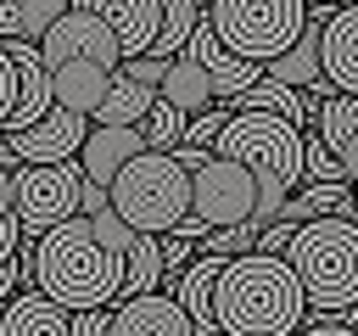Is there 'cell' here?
<instances>
[{"label":"cell","mask_w":358,"mask_h":336,"mask_svg":"<svg viewBox=\"0 0 358 336\" xmlns=\"http://www.w3.org/2000/svg\"><path fill=\"white\" fill-rule=\"evenodd\" d=\"M213 314H218L224 336H296L308 319V291L280 252L252 246L241 258H224Z\"/></svg>","instance_id":"cell-1"},{"label":"cell","mask_w":358,"mask_h":336,"mask_svg":"<svg viewBox=\"0 0 358 336\" xmlns=\"http://www.w3.org/2000/svg\"><path fill=\"white\" fill-rule=\"evenodd\" d=\"M34 280L62 302V308H112L123 297V252L106 246L90 218H62L34 241Z\"/></svg>","instance_id":"cell-2"},{"label":"cell","mask_w":358,"mask_h":336,"mask_svg":"<svg viewBox=\"0 0 358 336\" xmlns=\"http://www.w3.org/2000/svg\"><path fill=\"white\" fill-rule=\"evenodd\" d=\"M39 56H45V67H50L56 106H73V112H84V118L101 106L112 73L123 67V45H117V34H112L101 17L78 11V6H67V11L45 28Z\"/></svg>","instance_id":"cell-3"},{"label":"cell","mask_w":358,"mask_h":336,"mask_svg":"<svg viewBox=\"0 0 358 336\" xmlns=\"http://www.w3.org/2000/svg\"><path fill=\"white\" fill-rule=\"evenodd\" d=\"M218 157H235L246 162V174L257 179V207H252V224H274L291 185L302 179V129L291 118H274V112H229L218 140H213Z\"/></svg>","instance_id":"cell-4"},{"label":"cell","mask_w":358,"mask_h":336,"mask_svg":"<svg viewBox=\"0 0 358 336\" xmlns=\"http://www.w3.org/2000/svg\"><path fill=\"white\" fill-rule=\"evenodd\" d=\"M285 263L308 291V314L358 302V218H341V213L302 218L285 241Z\"/></svg>","instance_id":"cell-5"},{"label":"cell","mask_w":358,"mask_h":336,"mask_svg":"<svg viewBox=\"0 0 358 336\" xmlns=\"http://www.w3.org/2000/svg\"><path fill=\"white\" fill-rule=\"evenodd\" d=\"M112 190V207L134 224V230H151V235H168L185 213H190V168L173 157V151H140L117 168V179L106 185Z\"/></svg>","instance_id":"cell-6"},{"label":"cell","mask_w":358,"mask_h":336,"mask_svg":"<svg viewBox=\"0 0 358 336\" xmlns=\"http://www.w3.org/2000/svg\"><path fill=\"white\" fill-rule=\"evenodd\" d=\"M218 39L252 62H274L280 50L296 45L302 22H308V0H213Z\"/></svg>","instance_id":"cell-7"},{"label":"cell","mask_w":358,"mask_h":336,"mask_svg":"<svg viewBox=\"0 0 358 336\" xmlns=\"http://www.w3.org/2000/svg\"><path fill=\"white\" fill-rule=\"evenodd\" d=\"M78 185H84V162L62 157V162H22L11 174V213L22 224L28 241H39L45 230H56L62 218H78Z\"/></svg>","instance_id":"cell-8"},{"label":"cell","mask_w":358,"mask_h":336,"mask_svg":"<svg viewBox=\"0 0 358 336\" xmlns=\"http://www.w3.org/2000/svg\"><path fill=\"white\" fill-rule=\"evenodd\" d=\"M252 207H257V179L246 174V162L213 151L201 168H190V213H201L213 230L246 224Z\"/></svg>","instance_id":"cell-9"},{"label":"cell","mask_w":358,"mask_h":336,"mask_svg":"<svg viewBox=\"0 0 358 336\" xmlns=\"http://www.w3.org/2000/svg\"><path fill=\"white\" fill-rule=\"evenodd\" d=\"M84 134H90V118L73 112V106H50L45 118H34L28 129L6 134L17 162H62V157H78L84 151Z\"/></svg>","instance_id":"cell-10"},{"label":"cell","mask_w":358,"mask_h":336,"mask_svg":"<svg viewBox=\"0 0 358 336\" xmlns=\"http://www.w3.org/2000/svg\"><path fill=\"white\" fill-rule=\"evenodd\" d=\"M6 50H11V62H17V106L6 112V134H17V129H28L34 118H45L50 106H56V84H50V67H45V56H39V39H0Z\"/></svg>","instance_id":"cell-11"},{"label":"cell","mask_w":358,"mask_h":336,"mask_svg":"<svg viewBox=\"0 0 358 336\" xmlns=\"http://www.w3.org/2000/svg\"><path fill=\"white\" fill-rule=\"evenodd\" d=\"M112 336H196L190 314L168 291H140L112 308Z\"/></svg>","instance_id":"cell-12"},{"label":"cell","mask_w":358,"mask_h":336,"mask_svg":"<svg viewBox=\"0 0 358 336\" xmlns=\"http://www.w3.org/2000/svg\"><path fill=\"white\" fill-rule=\"evenodd\" d=\"M73 6L101 17L117 34L123 56H145L157 45V34H162V0H73Z\"/></svg>","instance_id":"cell-13"},{"label":"cell","mask_w":358,"mask_h":336,"mask_svg":"<svg viewBox=\"0 0 358 336\" xmlns=\"http://www.w3.org/2000/svg\"><path fill=\"white\" fill-rule=\"evenodd\" d=\"M185 50L207 67V78H213V95H218V101H229V95H241L252 78H263V62H252V56L229 50V45L218 39V28H213V22H196V34H190V45H185Z\"/></svg>","instance_id":"cell-14"},{"label":"cell","mask_w":358,"mask_h":336,"mask_svg":"<svg viewBox=\"0 0 358 336\" xmlns=\"http://www.w3.org/2000/svg\"><path fill=\"white\" fill-rule=\"evenodd\" d=\"M319 67L341 95H358V6H336L319 34Z\"/></svg>","instance_id":"cell-15"},{"label":"cell","mask_w":358,"mask_h":336,"mask_svg":"<svg viewBox=\"0 0 358 336\" xmlns=\"http://www.w3.org/2000/svg\"><path fill=\"white\" fill-rule=\"evenodd\" d=\"M145 151V134H140V123H95L90 134H84V151H78V162H84V179H95V185H112L117 179V168L129 162V157H140Z\"/></svg>","instance_id":"cell-16"},{"label":"cell","mask_w":358,"mask_h":336,"mask_svg":"<svg viewBox=\"0 0 358 336\" xmlns=\"http://www.w3.org/2000/svg\"><path fill=\"white\" fill-rule=\"evenodd\" d=\"M0 330L6 336H73V308H62L45 286L11 291V302L0 308Z\"/></svg>","instance_id":"cell-17"},{"label":"cell","mask_w":358,"mask_h":336,"mask_svg":"<svg viewBox=\"0 0 358 336\" xmlns=\"http://www.w3.org/2000/svg\"><path fill=\"white\" fill-rule=\"evenodd\" d=\"M218 274H224V252H207V258H190V269H185V274H179V286H173V297L185 302V314H190L196 336H224V325H218V314H213Z\"/></svg>","instance_id":"cell-18"},{"label":"cell","mask_w":358,"mask_h":336,"mask_svg":"<svg viewBox=\"0 0 358 336\" xmlns=\"http://www.w3.org/2000/svg\"><path fill=\"white\" fill-rule=\"evenodd\" d=\"M313 129L324 134V146L347 162V179L358 185V95L330 90V95L319 101V112H313Z\"/></svg>","instance_id":"cell-19"},{"label":"cell","mask_w":358,"mask_h":336,"mask_svg":"<svg viewBox=\"0 0 358 336\" xmlns=\"http://www.w3.org/2000/svg\"><path fill=\"white\" fill-rule=\"evenodd\" d=\"M235 112H274V118H291L296 129H313V106H308V90H291L280 78H252L241 95H229Z\"/></svg>","instance_id":"cell-20"},{"label":"cell","mask_w":358,"mask_h":336,"mask_svg":"<svg viewBox=\"0 0 358 336\" xmlns=\"http://www.w3.org/2000/svg\"><path fill=\"white\" fill-rule=\"evenodd\" d=\"M319 34H324V22H302V34H296V45L291 50H280L274 62H263V73L268 78H280V84H291V90H313L319 78H324V67H319Z\"/></svg>","instance_id":"cell-21"},{"label":"cell","mask_w":358,"mask_h":336,"mask_svg":"<svg viewBox=\"0 0 358 336\" xmlns=\"http://www.w3.org/2000/svg\"><path fill=\"white\" fill-rule=\"evenodd\" d=\"M162 101H173L185 118H196L201 106H213L218 95H213V78H207V67L190 56V50H179V56H168V73H162V90H157Z\"/></svg>","instance_id":"cell-22"},{"label":"cell","mask_w":358,"mask_h":336,"mask_svg":"<svg viewBox=\"0 0 358 336\" xmlns=\"http://www.w3.org/2000/svg\"><path fill=\"white\" fill-rule=\"evenodd\" d=\"M151 101H157V90L151 84H134L123 67L112 73V84H106V95H101V106L90 112L95 123H140L145 112H151Z\"/></svg>","instance_id":"cell-23"},{"label":"cell","mask_w":358,"mask_h":336,"mask_svg":"<svg viewBox=\"0 0 358 336\" xmlns=\"http://www.w3.org/2000/svg\"><path fill=\"white\" fill-rule=\"evenodd\" d=\"M73 0H0V39H45Z\"/></svg>","instance_id":"cell-24"},{"label":"cell","mask_w":358,"mask_h":336,"mask_svg":"<svg viewBox=\"0 0 358 336\" xmlns=\"http://www.w3.org/2000/svg\"><path fill=\"white\" fill-rule=\"evenodd\" d=\"M162 286V235L140 230L123 252V297H140V291H157Z\"/></svg>","instance_id":"cell-25"},{"label":"cell","mask_w":358,"mask_h":336,"mask_svg":"<svg viewBox=\"0 0 358 336\" xmlns=\"http://www.w3.org/2000/svg\"><path fill=\"white\" fill-rule=\"evenodd\" d=\"M196 22H201V6L196 0H162V34H157V56H179L185 45H190V34H196Z\"/></svg>","instance_id":"cell-26"},{"label":"cell","mask_w":358,"mask_h":336,"mask_svg":"<svg viewBox=\"0 0 358 336\" xmlns=\"http://www.w3.org/2000/svg\"><path fill=\"white\" fill-rule=\"evenodd\" d=\"M185 123H190V118H185L173 101H162V95H157V101H151V112L140 118V134H145V146H151V151H173V146L185 140Z\"/></svg>","instance_id":"cell-27"},{"label":"cell","mask_w":358,"mask_h":336,"mask_svg":"<svg viewBox=\"0 0 358 336\" xmlns=\"http://www.w3.org/2000/svg\"><path fill=\"white\" fill-rule=\"evenodd\" d=\"M302 174H308V179H330V185H352V179H347V162L324 146L319 129H302Z\"/></svg>","instance_id":"cell-28"},{"label":"cell","mask_w":358,"mask_h":336,"mask_svg":"<svg viewBox=\"0 0 358 336\" xmlns=\"http://www.w3.org/2000/svg\"><path fill=\"white\" fill-rule=\"evenodd\" d=\"M201 246H207V252H224V258H241V252H252V246H257V224L246 218V224L207 230V235H201Z\"/></svg>","instance_id":"cell-29"},{"label":"cell","mask_w":358,"mask_h":336,"mask_svg":"<svg viewBox=\"0 0 358 336\" xmlns=\"http://www.w3.org/2000/svg\"><path fill=\"white\" fill-rule=\"evenodd\" d=\"M90 230H95V235H101V241H106V246H117V252H129V241H134V235H140V230H134V224H129V218H123V213H117V207H112V202H106V207H95V213H90Z\"/></svg>","instance_id":"cell-30"},{"label":"cell","mask_w":358,"mask_h":336,"mask_svg":"<svg viewBox=\"0 0 358 336\" xmlns=\"http://www.w3.org/2000/svg\"><path fill=\"white\" fill-rule=\"evenodd\" d=\"M190 258H196V241L179 235V230H168V235H162V280L179 286V274L190 269Z\"/></svg>","instance_id":"cell-31"},{"label":"cell","mask_w":358,"mask_h":336,"mask_svg":"<svg viewBox=\"0 0 358 336\" xmlns=\"http://www.w3.org/2000/svg\"><path fill=\"white\" fill-rule=\"evenodd\" d=\"M123 73H129L134 84H151V90H162L168 56H157V50H145V56H123Z\"/></svg>","instance_id":"cell-32"},{"label":"cell","mask_w":358,"mask_h":336,"mask_svg":"<svg viewBox=\"0 0 358 336\" xmlns=\"http://www.w3.org/2000/svg\"><path fill=\"white\" fill-rule=\"evenodd\" d=\"M218 129H224V106H218V112H213V106H201V112L185 123V146H207V151H213Z\"/></svg>","instance_id":"cell-33"},{"label":"cell","mask_w":358,"mask_h":336,"mask_svg":"<svg viewBox=\"0 0 358 336\" xmlns=\"http://www.w3.org/2000/svg\"><path fill=\"white\" fill-rule=\"evenodd\" d=\"M73 336H112V314L106 308H78L73 314Z\"/></svg>","instance_id":"cell-34"},{"label":"cell","mask_w":358,"mask_h":336,"mask_svg":"<svg viewBox=\"0 0 358 336\" xmlns=\"http://www.w3.org/2000/svg\"><path fill=\"white\" fill-rule=\"evenodd\" d=\"M11 106H17V62H11V50L0 45V123H6Z\"/></svg>","instance_id":"cell-35"},{"label":"cell","mask_w":358,"mask_h":336,"mask_svg":"<svg viewBox=\"0 0 358 336\" xmlns=\"http://www.w3.org/2000/svg\"><path fill=\"white\" fill-rule=\"evenodd\" d=\"M291 230H296L291 218H274V224H263V230H257V252H280V258H285V241H291Z\"/></svg>","instance_id":"cell-36"},{"label":"cell","mask_w":358,"mask_h":336,"mask_svg":"<svg viewBox=\"0 0 358 336\" xmlns=\"http://www.w3.org/2000/svg\"><path fill=\"white\" fill-rule=\"evenodd\" d=\"M17 246H22V224H17V213H6V218H0V263H6Z\"/></svg>","instance_id":"cell-37"},{"label":"cell","mask_w":358,"mask_h":336,"mask_svg":"<svg viewBox=\"0 0 358 336\" xmlns=\"http://www.w3.org/2000/svg\"><path fill=\"white\" fill-rule=\"evenodd\" d=\"M296 336H358V330H352V325H336V319H313V314H308Z\"/></svg>","instance_id":"cell-38"},{"label":"cell","mask_w":358,"mask_h":336,"mask_svg":"<svg viewBox=\"0 0 358 336\" xmlns=\"http://www.w3.org/2000/svg\"><path fill=\"white\" fill-rule=\"evenodd\" d=\"M6 213H11V168L0 162V218H6Z\"/></svg>","instance_id":"cell-39"},{"label":"cell","mask_w":358,"mask_h":336,"mask_svg":"<svg viewBox=\"0 0 358 336\" xmlns=\"http://www.w3.org/2000/svg\"><path fill=\"white\" fill-rule=\"evenodd\" d=\"M330 6H358V0H330Z\"/></svg>","instance_id":"cell-40"},{"label":"cell","mask_w":358,"mask_h":336,"mask_svg":"<svg viewBox=\"0 0 358 336\" xmlns=\"http://www.w3.org/2000/svg\"><path fill=\"white\" fill-rule=\"evenodd\" d=\"M352 202H358V185H352Z\"/></svg>","instance_id":"cell-41"},{"label":"cell","mask_w":358,"mask_h":336,"mask_svg":"<svg viewBox=\"0 0 358 336\" xmlns=\"http://www.w3.org/2000/svg\"><path fill=\"white\" fill-rule=\"evenodd\" d=\"M0 336H6V330H0Z\"/></svg>","instance_id":"cell-42"}]
</instances>
